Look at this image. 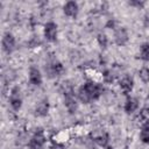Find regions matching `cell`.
<instances>
[{"mask_svg": "<svg viewBox=\"0 0 149 149\" xmlns=\"http://www.w3.org/2000/svg\"><path fill=\"white\" fill-rule=\"evenodd\" d=\"M92 141H94L99 147H107L109 146V135L105 130H99L94 134H92Z\"/></svg>", "mask_w": 149, "mask_h": 149, "instance_id": "cell-13", "label": "cell"}, {"mask_svg": "<svg viewBox=\"0 0 149 149\" xmlns=\"http://www.w3.org/2000/svg\"><path fill=\"white\" fill-rule=\"evenodd\" d=\"M102 83H97L93 80L85 81L77 91V98L83 104H91L92 101H97L104 94Z\"/></svg>", "mask_w": 149, "mask_h": 149, "instance_id": "cell-1", "label": "cell"}, {"mask_svg": "<svg viewBox=\"0 0 149 149\" xmlns=\"http://www.w3.org/2000/svg\"><path fill=\"white\" fill-rule=\"evenodd\" d=\"M45 72L50 77V78H54V77H59L63 74L64 72V66L63 64L57 61V59H54L51 62H49L48 64H45Z\"/></svg>", "mask_w": 149, "mask_h": 149, "instance_id": "cell-7", "label": "cell"}, {"mask_svg": "<svg viewBox=\"0 0 149 149\" xmlns=\"http://www.w3.org/2000/svg\"><path fill=\"white\" fill-rule=\"evenodd\" d=\"M45 143H47V136L43 128H37L33 134L31 139L29 140L28 146L29 149H44Z\"/></svg>", "mask_w": 149, "mask_h": 149, "instance_id": "cell-3", "label": "cell"}, {"mask_svg": "<svg viewBox=\"0 0 149 149\" xmlns=\"http://www.w3.org/2000/svg\"><path fill=\"white\" fill-rule=\"evenodd\" d=\"M49 108H50V105H49V100L47 98L42 99L35 107V115L38 116V118H43V116H47V114L49 113Z\"/></svg>", "mask_w": 149, "mask_h": 149, "instance_id": "cell-14", "label": "cell"}, {"mask_svg": "<svg viewBox=\"0 0 149 149\" xmlns=\"http://www.w3.org/2000/svg\"><path fill=\"white\" fill-rule=\"evenodd\" d=\"M119 86H120V90H121L122 94H125L126 97L129 95L130 92L133 91V87H134V79H133V77H130L128 74H125L119 80Z\"/></svg>", "mask_w": 149, "mask_h": 149, "instance_id": "cell-10", "label": "cell"}, {"mask_svg": "<svg viewBox=\"0 0 149 149\" xmlns=\"http://www.w3.org/2000/svg\"><path fill=\"white\" fill-rule=\"evenodd\" d=\"M128 5L132 6V7H136V8L141 9V8L144 7L146 2L144 1H139V0H133V1H128Z\"/></svg>", "mask_w": 149, "mask_h": 149, "instance_id": "cell-20", "label": "cell"}, {"mask_svg": "<svg viewBox=\"0 0 149 149\" xmlns=\"http://www.w3.org/2000/svg\"><path fill=\"white\" fill-rule=\"evenodd\" d=\"M63 13L68 17H77V15L79 13V5H78V2L73 1V0L66 1L65 5L63 6Z\"/></svg>", "mask_w": 149, "mask_h": 149, "instance_id": "cell-12", "label": "cell"}, {"mask_svg": "<svg viewBox=\"0 0 149 149\" xmlns=\"http://www.w3.org/2000/svg\"><path fill=\"white\" fill-rule=\"evenodd\" d=\"M140 141L144 144H149V121L142 123L141 129H140Z\"/></svg>", "mask_w": 149, "mask_h": 149, "instance_id": "cell-15", "label": "cell"}, {"mask_svg": "<svg viewBox=\"0 0 149 149\" xmlns=\"http://www.w3.org/2000/svg\"><path fill=\"white\" fill-rule=\"evenodd\" d=\"M139 58L144 62H149V42L141 44L139 51Z\"/></svg>", "mask_w": 149, "mask_h": 149, "instance_id": "cell-16", "label": "cell"}, {"mask_svg": "<svg viewBox=\"0 0 149 149\" xmlns=\"http://www.w3.org/2000/svg\"><path fill=\"white\" fill-rule=\"evenodd\" d=\"M139 106H140L139 98L133 97L130 94L126 97V101H125V105H123V111L127 114H133L134 112H136L139 109Z\"/></svg>", "mask_w": 149, "mask_h": 149, "instance_id": "cell-11", "label": "cell"}, {"mask_svg": "<svg viewBox=\"0 0 149 149\" xmlns=\"http://www.w3.org/2000/svg\"><path fill=\"white\" fill-rule=\"evenodd\" d=\"M104 149H114V148H113L112 146H107V147H105Z\"/></svg>", "mask_w": 149, "mask_h": 149, "instance_id": "cell-22", "label": "cell"}, {"mask_svg": "<svg viewBox=\"0 0 149 149\" xmlns=\"http://www.w3.org/2000/svg\"><path fill=\"white\" fill-rule=\"evenodd\" d=\"M139 77L143 83H149V68L148 66H142L139 70Z\"/></svg>", "mask_w": 149, "mask_h": 149, "instance_id": "cell-18", "label": "cell"}, {"mask_svg": "<svg viewBox=\"0 0 149 149\" xmlns=\"http://www.w3.org/2000/svg\"><path fill=\"white\" fill-rule=\"evenodd\" d=\"M137 119L140 120L141 123H144L147 121H149V107H144L140 111L139 115H137Z\"/></svg>", "mask_w": 149, "mask_h": 149, "instance_id": "cell-19", "label": "cell"}, {"mask_svg": "<svg viewBox=\"0 0 149 149\" xmlns=\"http://www.w3.org/2000/svg\"><path fill=\"white\" fill-rule=\"evenodd\" d=\"M8 101L9 105L12 107V109L14 112H19L22 107V94H21V90L19 86H14L10 90L9 97H8Z\"/></svg>", "mask_w": 149, "mask_h": 149, "instance_id": "cell-4", "label": "cell"}, {"mask_svg": "<svg viewBox=\"0 0 149 149\" xmlns=\"http://www.w3.org/2000/svg\"><path fill=\"white\" fill-rule=\"evenodd\" d=\"M28 80H29V84L33 85V86H41L42 85V81H43V77H42V73L40 71L38 68L31 65L29 68V71H28Z\"/></svg>", "mask_w": 149, "mask_h": 149, "instance_id": "cell-9", "label": "cell"}, {"mask_svg": "<svg viewBox=\"0 0 149 149\" xmlns=\"http://www.w3.org/2000/svg\"><path fill=\"white\" fill-rule=\"evenodd\" d=\"M97 42H98V44H99V47H100L101 49H106L107 45H108V38H107L106 34L99 33V34L97 35Z\"/></svg>", "mask_w": 149, "mask_h": 149, "instance_id": "cell-17", "label": "cell"}, {"mask_svg": "<svg viewBox=\"0 0 149 149\" xmlns=\"http://www.w3.org/2000/svg\"><path fill=\"white\" fill-rule=\"evenodd\" d=\"M64 146L63 144H58V143H54V146L51 147V149H63Z\"/></svg>", "mask_w": 149, "mask_h": 149, "instance_id": "cell-21", "label": "cell"}, {"mask_svg": "<svg viewBox=\"0 0 149 149\" xmlns=\"http://www.w3.org/2000/svg\"><path fill=\"white\" fill-rule=\"evenodd\" d=\"M1 48H2V51L7 55H10L16 49V40L10 31H6L3 34L1 40Z\"/></svg>", "mask_w": 149, "mask_h": 149, "instance_id": "cell-5", "label": "cell"}, {"mask_svg": "<svg viewBox=\"0 0 149 149\" xmlns=\"http://www.w3.org/2000/svg\"><path fill=\"white\" fill-rule=\"evenodd\" d=\"M43 35L44 38L48 42H56L57 41V35H58V26L54 21H48L44 24L43 28Z\"/></svg>", "mask_w": 149, "mask_h": 149, "instance_id": "cell-6", "label": "cell"}, {"mask_svg": "<svg viewBox=\"0 0 149 149\" xmlns=\"http://www.w3.org/2000/svg\"><path fill=\"white\" fill-rule=\"evenodd\" d=\"M113 38H114V43L119 47H123L128 43L129 41V34H128V30L125 28V27H116L114 29V35H113Z\"/></svg>", "mask_w": 149, "mask_h": 149, "instance_id": "cell-8", "label": "cell"}, {"mask_svg": "<svg viewBox=\"0 0 149 149\" xmlns=\"http://www.w3.org/2000/svg\"><path fill=\"white\" fill-rule=\"evenodd\" d=\"M64 106L70 114H74L78 109V98L74 95L73 88L71 85L64 87Z\"/></svg>", "mask_w": 149, "mask_h": 149, "instance_id": "cell-2", "label": "cell"}]
</instances>
